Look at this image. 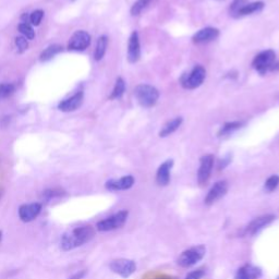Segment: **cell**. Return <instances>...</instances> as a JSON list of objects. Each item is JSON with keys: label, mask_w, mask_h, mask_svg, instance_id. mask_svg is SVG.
<instances>
[{"label": "cell", "mask_w": 279, "mask_h": 279, "mask_svg": "<svg viewBox=\"0 0 279 279\" xmlns=\"http://www.w3.org/2000/svg\"><path fill=\"white\" fill-rule=\"evenodd\" d=\"M276 219V216L273 214H265L259 216V217L254 218L252 221H250V224L244 229V233L250 236H254L256 233H259L262 229H264L266 226L271 225L273 221Z\"/></svg>", "instance_id": "30bf717a"}, {"label": "cell", "mask_w": 279, "mask_h": 279, "mask_svg": "<svg viewBox=\"0 0 279 279\" xmlns=\"http://www.w3.org/2000/svg\"><path fill=\"white\" fill-rule=\"evenodd\" d=\"M181 123H182L181 117H177V118L173 119V120L168 121L161 130V132H159V136H161V138H166V136L173 134L176 130L179 129Z\"/></svg>", "instance_id": "ffe728a7"}, {"label": "cell", "mask_w": 279, "mask_h": 279, "mask_svg": "<svg viewBox=\"0 0 279 279\" xmlns=\"http://www.w3.org/2000/svg\"><path fill=\"white\" fill-rule=\"evenodd\" d=\"M277 279H279V277H278V278H277Z\"/></svg>", "instance_id": "f35d334b"}, {"label": "cell", "mask_w": 279, "mask_h": 279, "mask_svg": "<svg viewBox=\"0 0 279 279\" xmlns=\"http://www.w3.org/2000/svg\"><path fill=\"white\" fill-rule=\"evenodd\" d=\"M204 275H205V271L203 269H198L189 273L185 279H202Z\"/></svg>", "instance_id": "d6a6232c"}, {"label": "cell", "mask_w": 279, "mask_h": 279, "mask_svg": "<svg viewBox=\"0 0 279 279\" xmlns=\"http://www.w3.org/2000/svg\"><path fill=\"white\" fill-rule=\"evenodd\" d=\"M153 0H136V1L133 3L132 7H131L130 12L132 15H139L142 11H143L145 8H147Z\"/></svg>", "instance_id": "d4e9b609"}, {"label": "cell", "mask_w": 279, "mask_h": 279, "mask_svg": "<svg viewBox=\"0 0 279 279\" xmlns=\"http://www.w3.org/2000/svg\"><path fill=\"white\" fill-rule=\"evenodd\" d=\"M262 276V270L252 264H244L236 273L235 279H259Z\"/></svg>", "instance_id": "e0dca14e"}, {"label": "cell", "mask_w": 279, "mask_h": 279, "mask_svg": "<svg viewBox=\"0 0 279 279\" xmlns=\"http://www.w3.org/2000/svg\"><path fill=\"white\" fill-rule=\"evenodd\" d=\"M242 126L241 122L239 121H231V122H226L223 127H221L218 131V136H225L229 135L230 133L235 132L236 130L240 129Z\"/></svg>", "instance_id": "cb8c5ba5"}, {"label": "cell", "mask_w": 279, "mask_h": 279, "mask_svg": "<svg viewBox=\"0 0 279 279\" xmlns=\"http://www.w3.org/2000/svg\"><path fill=\"white\" fill-rule=\"evenodd\" d=\"M279 186V176L278 175H273L270 178H267L264 184V190L266 192H274L277 187Z\"/></svg>", "instance_id": "484cf974"}, {"label": "cell", "mask_w": 279, "mask_h": 279, "mask_svg": "<svg viewBox=\"0 0 279 279\" xmlns=\"http://www.w3.org/2000/svg\"><path fill=\"white\" fill-rule=\"evenodd\" d=\"M252 66L260 75H266L269 71L279 70V61L277 60L276 53L272 49L262 51L255 56L252 61Z\"/></svg>", "instance_id": "7a4b0ae2"}, {"label": "cell", "mask_w": 279, "mask_h": 279, "mask_svg": "<svg viewBox=\"0 0 279 279\" xmlns=\"http://www.w3.org/2000/svg\"><path fill=\"white\" fill-rule=\"evenodd\" d=\"M107 45H108L107 36H105V35L100 36L98 38V41H97V45H96V49H95V53H94V58H95L96 61L101 60L102 57L105 56Z\"/></svg>", "instance_id": "7402d4cb"}, {"label": "cell", "mask_w": 279, "mask_h": 279, "mask_svg": "<svg viewBox=\"0 0 279 279\" xmlns=\"http://www.w3.org/2000/svg\"><path fill=\"white\" fill-rule=\"evenodd\" d=\"M91 44V35L85 31H77L70 38L68 49L75 51H83Z\"/></svg>", "instance_id": "8fae6325"}, {"label": "cell", "mask_w": 279, "mask_h": 279, "mask_svg": "<svg viewBox=\"0 0 279 279\" xmlns=\"http://www.w3.org/2000/svg\"><path fill=\"white\" fill-rule=\"evenodd\" d=\"M43 16H44V11L43 10H35L33 11L30 15V21L33 25H39L41 24V22L43 20Z\"/></svg>", "instance_id": "f1b7e54d"}, {"label": "cell", "mask_w": 279, "mask_h": 279, "mask_svg": "<svg viewBox=\"0 0 279 279\" xmlns=\"http://www.w3.org/2000/svg\"><path fill=\"white\" fill-rule=\"evenodd\" d=\"M64 194V191L62 190H58V189H50V190H46L43 193V196L46 201H50L53 198L59 197Z\"/></svg>", "instance_id": "f546056e"}, {"label": "cell", "mask_w": 279, "mask_h": 279, "mask_svg": "<svg viewBox=\"0 0 279 279\" xmlns=\"http://www.w3.org/2000/svg\"><path fill=\"white\" fill-rule=\"evenodd\" d=\"M15 91V87L11 83L0 84V99L7 98L12 95Z\"/></svg>", "instance_id": "4316f807"}, {"label": "cell", "mask_w": 279, "mask_h": 279, "mask_svg": "<svg viewBox=\"0 0 279 279\" xmlns=\"http://www.w3.org/2000/svg\"><path fill=\"white\" fill-rule=\"evenodd\" d=\"M155 279H173V278L169 277L168 275H159Z\"/></svg>", "instance_id": "8d00e7d4"}, {"label": "cell", "mask_w": 279, "mask_h": 279, "mask_svg": "<svg viewBox=\"0 0 279 279\" xmlns=\"http://www.w3.org/2000/svg\"><path fill=\"white\" fill-rule=\"evenodd\" d=\"M231 162V156L230 155H227L224 159H221L220 163H219V169H224L226 168Z\"/></svg>", "instance_id": "836d02e7"}, {"label": "cell", "mask_w": 279, "mask_h": 279, "mask_svg": "<svg viewBox=\"0 0 279 279\" xmlns=\"http://www.w3.org/2000/svg\"><path fill=\"white\" fill-rule=\"evenodd\" d=\"M264 2L263 1H255V2H248L246 5L238 11L235 14L236 18H241V16H246L249 14H253L255 12H260L261 10L264 8Z\"/></svg>", "instance_id": "d6986e66"}, {"label": "cell", "mask_w": 279, "mask_h": 279, "mask_svg": "<svg viewBox=\"0 0 279 279\" xmlns=\"http://www.w3.org/2000/svg\"><path fill=\"white\" fill-rule=\"evenodd\" d=\"M1 239H2V232L0 231V242H1Z\"/></svg>", "instance_id": "74e56055"}, {"label": "cell", "mask_w": 279, "mask_h": 279, "mask_svg": "<svg viewBox=\"0 0 279 279\" xmlns=\"http://www.w3.org/2000/svg\"><path fill=\"white\" fill-rule=\"evenodd\" d=\"M141 57V46L139 34L136 31L131 33L129 43H128V60L131 64H135L140 60Z\"/></svg>", "instance_id": "5bb4252c"}, {"label": "cell", "mask_w": 279, "mask_h": 279, "mask_svg": "<svg viewBox=\"0 0 279 279\" xmlns=\"http://www.w3.org/2000/svg\"><path fill=\"white\" fill-rule=\"evenodd\" d=\"M134 182L135 180L133 176H124V177L119 179L108 180L105 184V186L107 190L110 191H124L131 189L133 186Z\"/></svg>", "instance_id": "4fadbf2b"}, {"label": "cell", "mask_w": 279, "mask_h": 279, "mask_svg": "<svg viewBox=\"0 0 279 279\" xmlns=\"http://www.w3.org/2000/svg\"><path fill=\"white\" fill-rule=\"evenodd\" d=\"M249 2V0H233V2L230 5V12L235 15L243 5H246Z\"/></svg>", "instance_id": "1f68e13d"}, {"label": "cell", "mask_w": 279, "mask_h": 279, "mask_svg": "<svg viewBox=\"0 0 279 279\" xmlns=\"http://www.w3.org/2000/svg\"><path fill=\"white\" fill-rule=\"evenodd\" d=\"M4 193V186H3V182L0 179V200H1V197Z\"/></svg>", "instance_id": "d590c367"}, {"label": "cell", "mask_w": 279, "mask_h": 279, "mask_svg": "<svg viewBox=\"0 0 279 279\" xmlns=\"http://www.w3.org/2000/svg\"><path fill=\"white\" fill-rule=\"evenodd\" d=\"M62 51V46L59 44H53L48 46L46 49L42 51L41 56H39V60L41 61H48L51 58H54L56 55H58Z\"/></svg>", "instance_id": "44dd1931"}, {"label": "cell", "mask_w": 279, "mask_h": 279, "mask_svg": "<svg viewBox=\"0 0 279 279\" xmlns=\"http://www.w3.org/2000/svg\"><path fill=\"white\" fill-rule=\"evenodd\" d=\"M85 274H87V271H81V272L77 273L76 275L71 276L69 279H82L85 276Z\"/></svg>", "instance_id": "e575fe53"}, {"label": "cell", "mask_w": 279, "mask_h": 279, "mask_svg": "<svg viewBox=\"0 0 279 279\" xmlns=\"http://www.w3.org/2000/svg\"><path fill=\"white\" fill-rule=\"evenodd\" d=\"M124 91H126V83H124V80L122 78H118L115 88H113L112 92L109 96V99H119L122 97V95L124 94Z\"/></svg>", "instance_id": "603a6c76"}, {"label": "cell", "mask_w": 279, "mask_h": 279, "mask_svg": "<svg viewBox=\"0 0 279 279\" xmlns=\"http://www.w3.org/2000/svg\"><path fill=\"white\" fill-rule=\"evenodd\" d=\"M206 254V248L202 244L200 246H194L189 249L185 250L177 260V264L184 269H189V267L194 266L198 262L202 261Z\"/></svg>", "instance_id": "277c9868"}, {"label": "cell", "mask_w": 279, "mask_h": 279, "mask_svg": "<svg viewBox=\"0 0 279 279\" xmlns=\"http://www.w3.org/2000/svg\"><path fill=\"white\" fill-rule=\"evenodd\" d=\"M227 192H228V182L226 180L215 182L214 186L210 187L206 196L204 198L205 205L210 206V205H213L214 203L220 200L221 197H224L227 194Z\"/></svg>", "instance_id": "9c48e42d"}, {"label": "cell", "mask_w": 279, "mask_h": 279, "mask_svg": "<svg viewBox=\"0 0 279 279\" xmlns=\"http://www.w3.org/2000/svg\"><path fill=\"white\" fill-rule=\"evenodd\" d=\"M15 45L18 47L19 53H24V51L28 48V43L27 39L24 36H18L15 38Z\"/></svg>", "instance_id": "4dcf8cb0"}, {"label": "cell", "mask_w": 279, "mask_h": 279, "mask_svg": "<svg viewBox=\"0 0 279 279\" xmlns=\"http://www.w3.org/2000/svg\"><path fill=\"white\" fill-rule=\"evenodd\" d=\"M19 31L23 34V36L27 39H34V37H35V31L27 23H21L19 25Z\"/></svg>", "instance_id": "83f0119b"}, {"label": "cell", "mask_w": 279, "mask_h": 279, "mask_svg": "<svg viewBox=\"0 0 279 279\" xmlns=\"http://www.w3.org/2000/svg\"><path fill=\"white\" fill-rule=\"evenodd\" d=\"M213 167H214V156L212 154L204 155L200 159V167H198V172H197V182L201 186H206L210 178V175H212Z\"/></svg>", "instance_id": "ba28073f"}, {"label": "cell", "mask_w": 279, "mask_h": 279, "mask_svg": "<svg viewBox=\"0 0 279 279\" xmlns=\"http://www.w3.org/2000/svg\"><path fill=\"white\" fill-rule=\"evenodd\" d=\"M174 166L173 159L164 162L161 166L158 167L156 173V182L159 186H166L170 182V172Z\"/></svg>", "instance_id": "2e32d148"}, {"label": "cell", "mask_w": 279, "mask_h": 279, "mask_svg": "<svg viewBox=\"0 0 279 279\" xmlns=\"http://www.w3.org/2000/svg\"><path fill=\"white\" fill-rule=\"evenodd\" d=\"M219 36V31L216 27H204L197 31L192 37V42L194 44H204L215 41Z\"/></svg>", "instance_id": "9a60e30c"}, {"label": "cell", "mask_w": 279, "mask_h": 279, "mask_svg": "<svg viewBox=\"0 0 279 279\" xmlns=\"http://www.w3.org/2000/svg\"><path fill=\"white\" fill-rule=\"evenodd\" d=\"M128 216H129L128 210L126 209L119 210L118 213L98 221L97 225H96V229L101 232H106V231H111L121 228V227L126 224Z\"/></svg>", "instance_id": "5b68a950"}, {"label": "cell", "mask_w": 279, "mask_h": 279, "mask_svg": "<svg viewBox=\"0 0 279 279\" xmlns=\"http://www.w3.org/2000/svg\"><path fill=\"white\" fill-rule=\"evenodd\" d=\"M42 210L41 203H31L24 204L19 208V217L24 223H30V221L35 219Z\"/></svg>", "instance_id": "7c38bea8"}, {"label": "cell", "mask_w": 279, "mask_h": 279, "mask_svg": "<svg viewBox=\"0 0 279 279\" xmlns=\"http://www.w3.org/2000/svg\"><path fill=\"white\" fill-rule=\"evenodd\" d=\"M95 237V229L92 226L85 225L75 227L71 230L64 233L60 240V248L62 251H71L79 247L84 246Z\"/></svg>", "instance_id": "6da1fadb"}, {"label": "cell", "mask_w": 279, "mask_h": 279, "mask_svg": "<svg viewBox=\"0 0 279 279\" xmlns=\"http://www.w3.org/2000/svg\"><path fill=\"white\" fill-rule=\"evenodd\" d=\"M109 269L115 274L128 278L135 273L136 264L134 261L129 259H116L110 262Z\"/></svg>", "instance_id": "52a82bcc"}, {"label": "cell", "mask_w": 279, "mask_h": 279, "mask_svg": "<svg viewBox=\"0 0 279 279\" xmlns=\"http://www.w3.org/2000/svg\"><path fill=\"white\" fill-rule=\"evenodd\" d=\"M83 98H84V94L83 92H78L73 96H71L70 98L65 99L64 101H61L58 108L59 110L65 111V112H70V111H75L77 110L78 108L82 105L83 102Z\"/></svg>", "instance_id": "ac0fdd59"}, {"label": "cell", "mask_w": 279, "mask_h": 279, "mask_svg": "<svg viewBox=\"0 0 279 279\" xmlns=\"http://www.w3.org/2000/svg\"><path fill=\"white\" fill-rule=\"evenodd\" d=\"M134 96L139 104L144 108L155 106L159 98V92L156 88L149 84H139L134 89Z\"/></svg>", "instance_id": "3957f363"}, {"label": "cell", "mask_w": 279, "mask_h": 279, "mask_svg": "<svg viewBox=\"0 0 279 279\" xmlns=\"http://www.w3.org/2000/svg\"><path fill=\"white\" fill-rule=\"evenodd\" d=\"M206 78V70L202 66H195L189 75L181 78V85L186 90H194L201 87Z\"/></svg>", "instance_id": "8992f818"}]
</instances>
